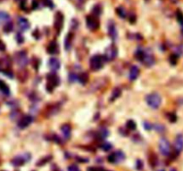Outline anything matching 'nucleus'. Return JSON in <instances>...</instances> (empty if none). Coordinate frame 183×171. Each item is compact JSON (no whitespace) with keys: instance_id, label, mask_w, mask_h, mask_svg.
Listing matches in <instances>:
<instances>
[{"instance_id":"nucleus-38","label":"nucleus","mask_w":183,"mask_h":171,"mask_svg":"<svg viewBox=\"0 0 183 171\" xmlns=\"http://www.w3.org/2000/svg\"><path fill=\"white\" fill-rule=\"evenodd\" d=\"M68 171H80V169L77 165H71L68 167Z\"/></svg>"},{"instance_id":"nucleus-9","label":"nucleus","mask_w":183,"mask_h":171,"mask_svg":"<svg viewBox=\"0 0 183 171\" xmlns=\"http://www.w3.org/2000/svg\"><path fill=\"white\" fill-rule=\"evenodd\" d=\"M86 22H87V26L89 30L91 31H96L99 27V22H98L96 16L95 15H89L86 18Z\"/></svg>"},{"instance_id":"nucleus-28","label":"nucleus","mask_w":183,"mask_h":171,"mask_svg":"<svg viewBox=\"0 0 183 171\" xmlns=\"http://www.w3.org/2000/svg\"><path fill=\"white\" fill-rule=\"evenodd\" d=\"M64 45H65V48L66 50H69L72 47V35H68L65 38V41H64Z\"/></svg>"},{"instance_id":"nucleus-45","label":"nucleus","mask_w":183,"mask_h":171,"mask_svg":"<svg viewBox=\"0 0 183 171\" xmlns=\"http://www.w3.org/2000/svg\"><path fill=\"white\" fill-rule=\"evenodd\" d=\"M129 20H130V22H131V23H133V22L136 21V17H135L134 14H131V16H129Z\"/></svg>"},{"instance_id":"nucleus-43","label":"nucleus","mask_w":183,"mask_h":171,"mask_svg":"<svg viewBox=\"0 0 183 171\" xmlns=\"http://www.w3.org/2000/svg\"><path fill=\"white\" fill-rule=\"evenodd\" d=\"M6 50V45L2 40H0V51H5Z\"/></svg>"},{"instance_id":"nucleus-18","label":"nucleus","mask_w":183,"mask_h":171,"mask_svg":"<svg viewBox=\"0 0 183 171\" xmlns=\"http://www.w3.org/2000/svg\"><path fill=\"white\" fill-rule=\"evenodd\" d=\"M139 75V69L138 66L134 65L131 68V70H130V74H129V78L131 81L137 79V78L138 77Z\"/></svg>"},{"instance_id":"nucleus-17","label":"nucleus","mask_w":183,"mask_h":171,"mask_svg":"<svg viewBox=\"0 0 183 171\" xmlns=\"http://www.w3.org/2000/svg\"><path fill=\"white\" fill-rule=\"evenodd\" d=\"M48 65H49V68L51 69V70H53V71L58 70L60 69V62L56 58H51L48 62Z\"/></svg>"},{"instance_id":"nucleus-12","label":"nucleus","mask_w":183,"mask_h":171,"mask_svg":"<svg viewBox=\"0 0 183 171\" xmlns=\"http://www.w3.org/2000/svg\"><path fill=\"white\" fill-rule=\"evenodd\" d=\"M17 24H18V27L22 31H25L27 30H29L30 27H31V24H30L29 21L24 17H19L17 19Z\"/></svg>"},{"instance_id":"nucleus-5","label":"nucleus","mask_w":183,"mask_h":171,"mask_svg":"<svg viewBox=\"0 0 183 171\" xmlns=\"http://www.w3.org/2000/svg\"><path fill=\"white\" fill-rule=\"evenodd\" d=\"M159 150L163 156H168L171 153V145L166 138L163 137L159 142Z\"/></svg>"},{"instance_id":"nucleus-39","label":"nucleus","mask_w":183,"mask_h":171,"mask_svg":"<svg viewBox=\"0 0 183 171\" xmlns=\"http://www.w3.org/2000/svg\"><path fill=\"white\" fill-rule=\"evenodd\" d=\"M143 125H144L145 129H146V130H147V131L151 130V129H152V127H153L152 124H151V123H149V122H147V121H145Z\"/></svg>"},{"instance_id":"nucleus-23","label":"nucleus","mask_w":183,"mask_h":171,"mask_svg":"<svg viewBox=\"0 0 183 171\" xmlns=\"http://www.w3.org/2000/svg\"><path fill=\"white\" fill-rule=\"evenodd\" d=\"M89 80V74L87 72H82L78 75V81L80 84H86Z\"/></svg>"},{"instance_id":"nucleus-29","label":"nucleus","mask_w":183,"mask_h":171,"mask_svg":"<svg viewBox=\"0 0 183 171\" xmlns=\"http://www.w3.org/2000/svg\"><path fill=\"white\" fill-rule=\"evenodd\" d=\"M153 127L156 129V131H157L158 133H163L165 132V127L160 123H156V125H154Z\"/></svg>"},{"instance_id":"nucleus-3","label":"nucleus","mask_w":183,"mask_h":171,"mask_svg":"<svg viewBox=\"0 0 183 171\" xmlns=\"http://www.w3.org/2000/svg\"><path fill=\"white\" fill-rule=\"evenodd\" d=\"M31 161V154L26 152V153H23V154L15 157V158L11 161V163L15 167H20V166H22L27 161Z\"/></svg>"},{"instance_id":"nucleus-49","label":"nucleus","mask_w":183,"mask_h":171,"mask_svg":"<svg viewBox=\"0 0 183 171\" xmlns=\"http://www.w3.org/2000/svg\"><path fill=\"white\" fill-rule=\"evenodd\" d=\"M80 1H82V0H80Z\"/></svg>"},{"instance_id":"nucleus-47","label":"nucleus","mask_w":183,"mask_h":171,"mask_svg":"<svg viewBox=\"0 0 183 171\" xmlns=\"http://www.w3.org/2000/svg\"><path fill=\"white\" fill-rule=\"evenodd\" d=\"M170 171H177V170H176L175 168H172V169H171Z\"/></svg>"},{"instance_id":"nucleus-6","label":"nucleus","mask_w":183,"mask_h":171,"mask_svg":"<svg viewBox=\"0 0 183 171\" xmlns=\"http://www.w3.org/2000/svg\"><path fill=\"white\" fill-rule=\"evenodd\" d=\"M124 160H125V154L122 151H117L115 152H112L107 157V161L110 163H119V162H122Z\"/></svg>"},{"instance_id":"nucleus-10","label":"nucleus","mask_w":183,"mask_h":171,"mask_svg":"<svg viewBox=\"0 0 183 171\" xmlns=\"http://www.w3.org/2000/svg\"><path fill=\"white\" fill-rule=\"evenodd\" d=\"M174 150L177 154H180L183 151V135H177L174 141Z\"/></svg>"},{"instance_id":"nucleus-11","label":"nucleus","mask_w":183,"mask_h":171,"mask_svg":"<svg viewBox=\"0 0 183 171\" xmlns=\"http://www.w3.org/2000/svg\"><path fill=\"white\" fill-rule=\"evenodd\" d=\"M32 120H33L32 116H31V115H25V116L22 117L20 119V120L18 121V127L20 128H25V127H27L28 126H30L31 124Z\"/></svg>"},{"instance_id":"nucleus-7","label":"nucleus","mask_w":183,"mask_h":171,"mask_svg":"<svg viewBox=\"0 0 183 171\" xmlns=\"http://www.w3.org/2000/svg\"><path fill=\"white\" fill-rule=\"evenodd\" d=\"M15 62L16 63L21 67L24 68L27 66L28 63H29V59H28V55L24 51H20L15 54Z\"/></svg>"},{"instance_id":"nucleus-37","label":"nucleus","mask_w":183,"mask_h":171,"mask_svg":"<svg viewBox=\"0 0 183 171\" xmlns=\"http://www.w3.org/2000/svg\"><path fill=\"white\" fill-rule=\"evenodd\" d=\"M69 80L72 83L75 82L76 80H78V75H76L74 73H70L69 74Z\"/></svg>"},{"instance_id":"nucleus-42","label":"nucleus","mask_w":183,"mask_h":171,"mask_svg":"<svg viewBox=\"0 0 183 171\" xmlns=\"http://www.w3.org/2000/svg\"><path fill=\"white\" fill-rule=\"evenodd\" d=\"M169 120H170V121H172V122H175L177 120V117L174 113H172V114H170V116H169Z\"/></svg>"},{"instance_id":"nucleus-1","label":"nucleus","mask_w":183,"mask_h":171,"mask_svg":"<svg viewBox=\"0 0 183 171\" xmlns=\"http://www.w3.org/2000/svg\"><path fill=\"white\" fill-rule=\"evenodd\" d=\"M146 101L148 106L152 109H158L162 104V98L158 94H150L146 97Z\"/></svg>"},{"instance_id":"nucleus-46","label":"nucleus","mask_w":183,"mask_h":171,"mask_svg":"<svg viewBox=\"0 0 183 171\" xmlns=\"http://www.w3.org/2000/svg\"><path fill=\"white\" fill-rule=\"evenodd\" d=\"M37 6H38L37 1H33V6H32V8H33V9H34V8H36V7H37Z\"/></svg>"},{"instance_id":"nucleus-15","label":"nucleus","mask_w":183,"mask_h":171,"mask_svg":"<svg viewBox=\"0 0 183 171\" xmlns=\"http://www.w3.org/2000/svg\"><path fill=\"white\" fill-rule=\"evenodd\" d=\"M61 131L63 134V136L65 140H68L71 136V131H72V127L69 124H64L61 127Z\"/></svg>"},{"instance_id":"nucleus-30","label":"nucleus","mask_w":183,"mask_h":171,"mask_svg":"<svg viewBox=\"0 0 183 171\" xmlns=\"http://www.w3.org/2000/svg\"><path fill=\"white\" fill-rule=\"evenodd\" d=\"M13 23H12L11 22H6V23L4 25V31H5L6 33H9V32H11V31H13Z\"/></svg>"},{"instance_id":"nucleus-34","label":"nucleus","mask_w":183,"mask_h":171,"mask_svg":"<svg viewBox=\"0 0 183 171\" xmlns=\"http://www.w3.org/2000/svg\"><path fill=\"white\" fill-rule=\"evenodd\" d=\"M176 18H177V21L181 24L183 25V13L181 11H177L176 13Z\"/></svg>"},{"instance_id":"nucleus-26","label":"nucleus","mask_w":183,"mask_h":171,"mask_svg":"<svg viewBox=\"0 0 183 171\" xmlns=\"http://www.w3.org/2000/svg\"><path fill=\"white\" fill-rule=\"evenodd\" d=\"M109 136V131L106 128H100L98 131V137L100 139H105Z\"/></svg>"},{"instance_id":"nucleus-8","label":"nucleus","mask_w":183,"mask_h":171,"mask_svg":"<svg viewBox=\"0 0 183 171\" xmlns=\"http://www.w3.org/2000/svg\"><path fill=\"white\" fill-rule=\"evenodd\" d=\"M117 54H118V50H117L116 47L114 46V45H112L105 49L104 57H105V61L110 62V61H112L115 58V57L117 56Z\"/></svg>"},{"instance_id":"nucleus-4","label":"nucleus","mask_w":183,"mask_h":171,"mask_svg":"<svg viewBox=\"0 0 183 171\" xmlns=\"http://www.w3.org/2000/svg\"><path fill=\"white\" fill-rule=\"evenodd\" d=\"M47 91L51 92L55 87H57L60 83L59 78L58 76L54 74V73H50L47 76Z\"/></svg>"},{"instance_id":"nucleus-13","label":"nucleus","mask_w":183,"mask_h":171,"mask_svg":"<svg viewBox=\"0 0 183 171\" xmlns=\"http://www.w3.org/2000/svg\"><path fill=\"white\" fill-rule=\"evenodd\" d=\"M107 28H108V34L111 37V38L116 39L117 38V36H118V33H117V30H116V27H115V22H110L108 23Z\"/></svg>"},{"instance_id":"nucleus-16","label":"nucleus","mask_w":183,"mask_h":171,"mask_svg":"<svg viewBox=\"0 0 183 171\" xmlns=\"http://www.w3.org/2000/svg\"><path fill=\"white\" fill-rule=\"evenodd\" d=\"M142 63H143L145 65H147V67L151 66V65H153V64L154 63V58L153 54H152L150 52H146V55H145V57H144V59H143Z\"/></svg>"},{"instance_id":"nucleus-32","label":"nucleus","mask_w":183,"mask_h":171,"mask_svg":"<svg viewBox=\"0 0 183 171\" xmlns=\"http://www.w3.org/2000/svg\"><path fill=\"white\" fill-rule=\"evenodd\" d=\"M50 160H51V156H47V157H46V158L40 159V160L38 161L37 165H38V167H40V166H43V165H45L47 162H48Z\"/></svg>"},{"instance_id":"nucleus-48","label":"nucleus","mask_w":183,"mask_h":171,"mask_svg":"<svg viewBox=\"0 0 183 171\" xmlns=\"http://www.w3.org/2000/svg\"><path fill=\"white\" fill-rule=\"evenodd\" d=\"M158 171H164L163 169H160V170H158Z\"/></svg>"},{"instance_id":"nucleus-44","label":"nucleus","mask_w":183,"mask_h":171,"mask_svg":"<svg viewBox=\"0 0 183 171\" xmlns=\"http://www.w3.org/2000/svg\"><path fill=\"white\" fill-rule=\"evenodd\" d=\"M54 141L55 142H57V144H61V140H60V138H59L58 136H54Z\"/></svg>"},{"instance_id":"nucleus-40","label":"nucleus","mask_w":183,"mask_h":171,"mask_svg":"<svg viewBox=\"0 0 183 171\" xmlns=\"http://www.w3.org/2000/svg\"><path fill=\"white\" fill-rule=\"evenodd\" d=\"M136 168L140 170L143 168V162L140 161V160H138L137 161V163H136Z\"/></svg>"},{"instance_id":"nucleus-27","label":"nucleus","mask_w":183,"mask_h":171,"mask_svg":"<svg viewBox=\"0 0 183 171\" xmlns=\"http://www.w3.org/2000/svg\"><path fill=\"white\" fill-rule=\"evenodd\" d=\"M92 13H93V14H94L95 16L100 15L101 13H102V7H101V6H99V5H96V6L93 7V9H92Z\"/></svg>"},{"instance_id":"nucleus-24","label":"nucleus","mask_w":183,"mask_h":171,"mask_svg":"<svg viewBox=\"0 0 183 171\" xmlns=\"http://www.w3.org/2000/svg\"><path fill=\"white\" fill-rule=\"evenodd\" d=\"M8 22H10V15L9 14L6 12L0 11V22L6 24Z\"/></svg>"},{"instance_id":"nucleus-14","label":"nucleus","mask_w":183,"mask_h":171,"mask_svg":"<svg viewBox=\"0 0 183 171\" xmlns=\"http://www.w3.org/2000/svg\"><path fill=\"white\" fill-rule=\"evenodd\" d=\"M63 23H64V15L58 12L55 14V20H54V27L57 28V31H60L61 28L63 27Z\"/></svg>"},{"instance_id":"nucleus-2","label":"nucleus","mask_w":183,"mask_h":171,"mask_svg":"<svg viewBox=\"0 0 183 171\" xmlns=\"http://www.w3.org/2000/svg\"><path fill=\"white\" fill-rule=\"evenodd\" d=\"M105 61V57L102 56V55H99V54H96V55H93L91 58H90V61H89V64H90V68L93 70H100L103 65H104V62Z\"/></svg>"},{"instance_id":"nucleus-25","label":"nucleus","mask_w":183,"mask_h":171,"mask_svg":"<svg viewBox=\"0 0 183 171\" xmlns=\"http://www.w3.org/2000/svg\"><path fill=\"white\" fill-rule=\"evenodd\" d=\"M116 13H117L118 15H119L121 18H122V19H124V18L127 17V12H126V10H125V9H124V7H122V6H119V7H117V9H116Z\"/></svg>"},{"instance_id":"nucleus-20","label":"nucleus","mask_w":183,"mask_h":171,"mask_svg":"<svg viewBox=\"0 0 183 171\" xmlns=\"http://www.w3.org/2000/svg\"><path fill=\"white\" fill-rule=\"evenodd\" d=\"M58 51V46H57V43L54 42V41H52L49 46H48V48H47V53L48 54H56Z\"/></svg>"},{"instance_id":"nucleus-33","label":"nucleus","mask_w":183,"mask_h":171,"mask_svg":"<svg viewBox=\"0 0 183 171\" xmlns=\"http://www.w3.org/2000/svg\"><path fill=\"white\" fill-rule=\"evenodd\" d=\"M121 95V90L119 88H115L114 91H112V98H111V101H112V100H115L117 97H119Z\"/></svg>"},{"instance_id":"nucleus-19","label":"nucleus","mask_w":183,"mask_h":171,"mask_svg":"<svg viewBox=\"0 0 183 171\" xmlns=\"http://www.w3.org/2000/svg\"><path fill=\"white\" fill-rule=\"evenodd\" d=\"M9 66H10V63L7 59L0 58V70L3 71L4 73L6 72V71H9L8 70Z\"/></svg>"},{"instance_id":"nucleus-22","label":"nucleus","mask_w":183,"mask_h":171,"mask_svg":"<svg viewBox=\"0 0 183 171\" xmlns=\"http://www.w3.org/2000/svg\"><path fill=\"white\" fill-rule=\"evenodd\" d=\"M146 55V51L142 48H138L136 52H135V57L140 62H142L144 57Z\"/></svg>"},{"instance_id":"nucleus-21","label":"nucleus","mask_w":183,"mask_h":171,"mask_svg":"<svg viewBox=\"0 0 183 171\" xmlns=\"http://www.w3.org/2000/svg\"><path fill=\"white\" fill-rule=\"evenodd\" d=\"M0 91H1L5 95H10V89L8 88V86L3 80H0Z\"/></svg>"},{"instance_id":"nucleus-36","label":"nucleus","mask_w":183,"mask_h":171,"mask_svg":"<svg viewBox=\"0 0 183 171\" xmlns=\"http://www.w3.org/2000/svg\"><path fill=\"white\" fill-rule=\"evenodd\" d=\"M177 60H178V55L173 54L170 56V63L173 64V65H175L176 63H177Z\"/></svg>"},{"instance_id":"nucleus-35","label":"nucleus","mask_w":183,"mask_h":171,"mask_svg":"<svg viewBox=\"0 0 183 171\" xmlns=\"http://www.w3.org/2000/svg\"><path fill=\"white\" fill-rule=\"evenodd\" d=\"M101 148L105 152H107V151H109V150L112 149V145L110 144V142H104V144L101 145Z\"/></svg>"},{"instance_id":"nucleus-31","label":"nucleus","mask_w":183,"mask_h":171,"mask_svg":"<svg viewBox=\"0 0 183 171\" xmlns=\"http://www.w3.org/2000/svg\"><path fill=\"white\" fill-rule=\"evenodd\" d=\"M126 126H127V127H128V129H130V130H135L136 129V127H137V124H136V122L135 121H133V120H128L127 121V124H126Z\"/></svg>"},{"instance_id":"nucleus-41","label":"nucleus","mask_w":183,"mask_h":171,"mask_svg":"<svg viewBox=\"0 0 183 171\" xmlns=\"http://www.w3.org/2000/svg\"><path fill=\"white\" fill-rule=\"evenodd\" d=\"M16 40H17V42L19 43V44H21V43L23 42L24 38H23V37H22V35L21 33H18V34L16 35Z\"/></svg>"}]
</instances>
